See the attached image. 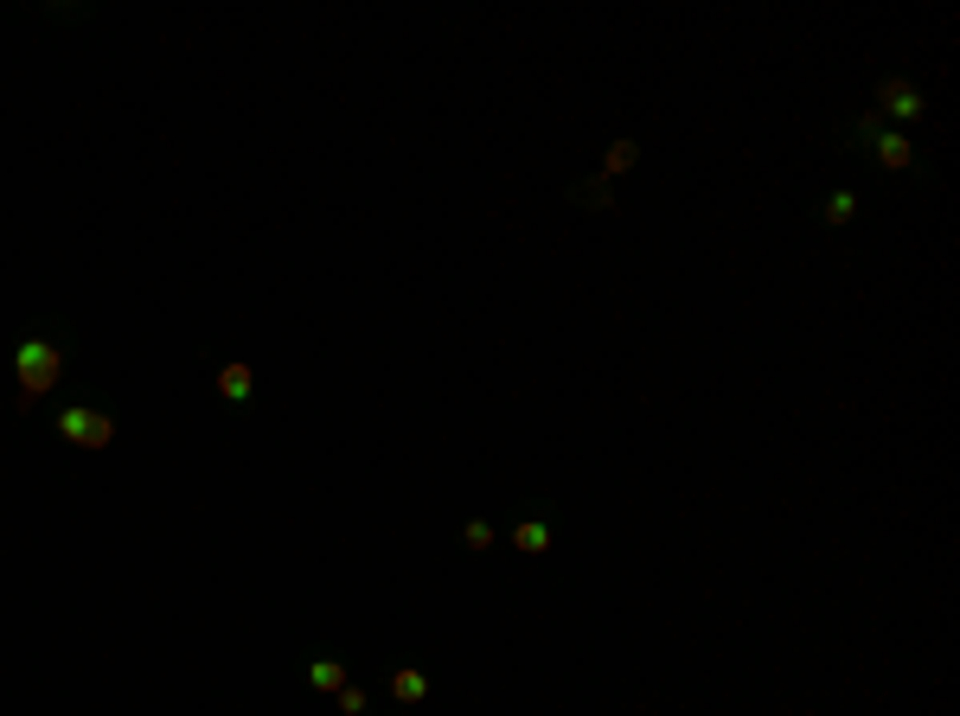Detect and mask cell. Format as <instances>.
Wrapping results in <instances>:
<instances>
[{"mask_svg":"<svg viewBox=\"0 0 960 716\" xmlns=\"http://www.w3.org/2000/svg\"><path fill=\"white\" fill-rule=\"evenodd\" d=\"M845 148H864L871 160H878L883 173H922V148L909 141L903 128L878 122L871 109H858L852 122H845Z\"/></svg>","mask_w":960,"mask_h":716,"instance_id":"cell-1","label":"cell"},{"mask_svg":"<svg viewBox=\"0 0 960 716\" xmlns=\"http://www.w3.org/2000/svg\"><path fill=\"white\" fill-rule=\"evenodd\" d=\"M13 384H20V404H39V397H52L65 384V346L52 332H27L13 346Z\"/></svg>","mask_w":960,"mask_h":716,"instance_id":"cell-2","label":"cell"},{"mask_svg":"<svg viewBox=\"0 0 960 716\" xmlns=\"http://www.w3.org/2000/svg\"><path fill=\"white\" fill-rule=\"evenodd\" d=\"M634 160H641V141H634V135H615V141H608V153H602V179L615 186V173H627Z\"/></svg>","mask_w":960,"mask_h":716,"instance_id":"cell-11","label":"cell"},{"mask_svg":"<svg viewBox=\"0 0 960 716\" xmlns=\"http://www.w3.org/2000/svg\"><path fill=\"white\" fill-rule=\"evenodd\" d=\"M564 199H571V205H583V211H615V205H622V199H615V186H608V179H571V186H564Z\"/></svg>","mask_w":960,"mask_h":716,"instance_id":"cell-7","label":"cell"},{"mask_svg":"<svg viewBox=\"0 0 960 716\" xmlns=\"http://www.w3.org/2000/svg\"><path fill=\"white\" fill-rule=\"evenodd\" d=\"M218 397H225L231 409H244L250 397H257V371H250L244 358H225V365H218Z\"/></svg>","mask_w":960,"mask_h":716,"instance_id":"cell-6","label":"cell"},{"mask_svg":"<svg viewBox=\"0 0 960 716\" xmlns=\"http://www.w3.org/2000/svg\"><path fill=\"white\" fill-rule=\"evenodd\" d=\"M871 116L909 135V128L929 116V97H922V83H909V77L890 71V77H878V83H871Z\"/></svg>","mask_w":960,"mask_h":716,"instance_id":"cell-3","label":"cell"},{"mask_svg":"<svg viewBox=\"0 0 960 716\" xmlns=\"http://www.w3.org/2000/svg\"><path fill=\"white\" fill-rule=\"evenodd\" d=\"M52 429H58V441H71V448H83V455H103L109 441H116V416L97 409V404H71V409L52 416Z\"/></svg>","mask_w":960,"mask_h":716,"instance_id":"cell-4","label":"cell"},{"mask_svg":"<svg viewBox=\"0 0 960 716\" xmlns=\"http://www.w3.org/2000/svg\"><path fill=\"white\" fill-rule=\"evenodd\" d=\"M462 544H467V550H474V557H487V550H494V544H499V531H494V525H487V518H467V525H462Z\"/></svg>","mask_w":960,"mask_h":716,"instance_id":"cell-12","label":"cell"},{"mask_svg":"<svg viewBox=\"0 0 960 716\" xmlns=\"http://www.w3.org/2000/svg\"><path fill=\"white\" fill-rule=\"evenodd\" d=\"M390 697H397L404 710H416V704L429 697V672H423V665H397V672H390Z\"/></svg>","mask_w":960,"mask_h":716,"instance_id":"cell-8","label":"cell"},{"mask_svg":"<svg viewBox=\"0 0 960 716\" xmlns=\"http://www.w3.org/2000/svg\"><path fill=\"white\" fill-rule=\"evenodd\" d=\"M308 685L334 697L339 685H353V672H346V659H339V653H314V659H308Z\"/></svg>","mask_w":960,"mask_h":716,"instance_id":"cell-10","label":"cell"},{"mask_svg":"<svg viewBox=\"0 0 960 716\" xmlns=\"http://www.w3.org/2000/svg\"><path fill=\"white\" fill-rule=\"evenodd\" d=\"M858 205H864V199H858V186H832L827 199H820V225H827V230L852 225V218H858Z\"/></svg>","mask_w":960,"mask_h":716,"instance_id":"cell-9","label":"cell"},{"mask_svg":"<svg viewBox=\"0 0 960 716\" xmlns=\"http://www.w3.org/2000/svg\"><path fill=\"white\" fill-rule=\"evenodd\" d=\"M551 544H557V506L538 499L525 518H513V550H519V557H545Z\"/></svg>","mask_w":960,"mask_h":716,"instance_id":"cell-5","label":"cell"},{"mask_svg":"<svg viewBox=\"0 0 960 716\" xmlns=\"http://www.w3.org/2000/svg\"><path fill=\"white\" fill-rule=\"evenodd\" d=\"M334 710H339V716H365L372 704H365V690H359V685H339V690H334Z\"/></svg>","mask_w":960,"mask_h":716,"instance_id":"cell-13","label":"cell"}]
</instances>
